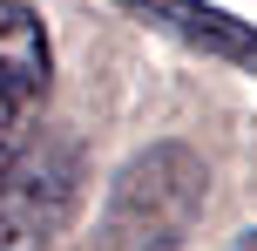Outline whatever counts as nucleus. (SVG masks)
<instances>
[{
  "mask_svg": "<svg viewBox=\"0 0 257 251\" xmlns=\"http://www.w3.org/2000/svg\"><path fill=\"white\" fill-rule=\"evenodd\" d=\"M203 204H210V163L190 143L163 136L115 170L102 197V224H95V251H183Z\"/></svg>",
  "mask_w": 257,
  "mask_h": 251,
  "instance_id": "obj_1",
  "label": "nucleus"
},
{
  "mask_svg": "<svg viewBox=\"0 0 257 251\" xmlns=\"http://www.w3.org/2000/svg\"><path fill=\"white\" fill-rule=\"evenodd\" d=\"M88 190L75 129H34L0 170V251H54Z\"/></svg>",
  "mask_w": 257,
  "mask_h": 251,
  "instance_id": "obj_2",
  "label": "nucleus"
},
{
  "mask_svg": "<svg viewBox=\"0 0 257 251\" xmlns=\"http://www.w3.org/2000/svg\"><path fill=\"white\" fill-rule=\"evenodd\" d=\"M54 81V41L34 0H0V170L34 136V116Z\"/></svg>",
  "mask_w": 257,
  "mask_h": 251,
  "instance_id": "obj_3",
  "label": "nucleus"
},
{
  "mask_svg": "<svg viewBox=\"0 0 257 251\" xmlns=\"http://www.w3.org/2000/svg\"><path fill=\"white\" fill-rule=\"evenodd\" d=\"M115 7L136 14L149 34H163L176 48L203 54V61H223V68L257 81V21H237L217 0H115Z\"/></svg>",
  "mask_w": 257,
  "mask_h": 251,
  "instance_id": "obj_4",
  "label": "nucleus"
},
{
  "mask_svg": "<svg viewBox=\"0 0 257 251\" xmlns=\"http://www.w3.org/2000/svg\"><path fill=\"white\" fill-rule=\"evenodd\" d=\"M230 251H257V231H244V238H237V244H230Z\"/></svg>",
  "mask_w": 257,
  "mask_h": 251,
  "instance_id": "obj_5",
  "label": "nucleus"
}]
</instances>
